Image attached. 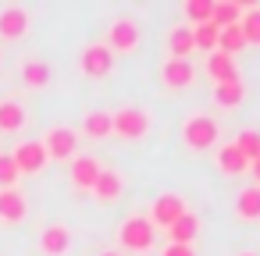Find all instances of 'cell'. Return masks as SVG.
<instances>
[{"mask_svg":"<svg viewBox=\"0 0 260 256\" xmlns=\"http://www.w3.org/2000/svg\"><path fill=\"white\" fill-rule=\"evenodd\" d=\"M217 139H221V128H217V121L210 114H189L182 121V142L189 150H196V153L200 150H214Z\"/></svg>","mask_w":260,"mask_h":256,"instance_id":"1","label":"cell"},{"mask_svg":"<svg viewBox=\"0 0 260 256\" xmlns=\"http://www.w3.org/2000/svg\"><path fill=\"white\" fill-rule=\"evenodd\" d=\"M153 238H157V228H153L146 217H128V221L118 224V242H121V249L143 252V249L153 245Z\"/></svg>","mask_w":260,"mask_h":256,"instance_id":"2","label":"cell"},{"mask_svg":"<svg viewBox=\"0 0 260 256\" xmlns=\"http://www.w3.org/2000/svg\"><path fill=\"white\" fill-rule=\"evenodd\" d=\"M150 132V114L139 111V107H121L111 114V135H121V139H143Z\"/></svg>","mask_w":260,"mask_h":256,"instance_id":"3","label":"cell"},{"mask_svg":"<svg viewBox=\"0 0 260 256\" xmlns=\"http://www.w3.org/2000/svg\"><path fill=\"white\" fill-rule=\"evenodd\" d=\"M79 68H82V75H89V79H107V75L114 71V54H111V47H107V43H89V47L82 50V57H79Z\"/></svg>","mask_w":260,"mask_h":256,"instance_id":"4","label":"cell"},{"mask_svg":"<svg viewBox=\"0 0 260 256\" xmlns=\"http://www.w3.org/2000/svg\"><path fill=\"white\" fill-rule=\"evenodd\" d=\"M40 142H43V150H47L50 160H68V157H75V150H79V135H75V128H68V125H54Z\"/></svg>","mask_w":260,"mask_h":256,"instance_id":"5","label":"cell"},{"mask_svg":"<svg viewBox=\"0 0 260 256\" xmlns=\"http://www.w3.org/2000/svg\"><path fill=\"white\" fill-rule=\"evenodd\" d=\"M11 160H15V167H18V174H40L43 167H47V150H43V142L40 139H25V142H18L15 146V153H11Z\"/></svg>","mask_w":260,"mask_h":256,"instance_id":"6","label":"cell"},{"mask_svg":"<svg viewBox=\"0 0 260 256\" xmlns=\"http://www.w3.org/2000/svg\"><path fill=\"white\" fill-rule=\"evenodd\" d=\"M185 210H189V206H185V199H182L178 192H164V196H157V199H153V206H150V217H146V221H150L153 228H171Z\"/></svg>","mask_w":260,"mask_h":256,"instance_id":"7","label":"cell"},{"mask_svg":"<svg viewBox=\"0 0 260 256\" xmlns=\"http://www.w3.org/2000/svg\"><path fill=\"white\" fill-rule=\"evenodd\" d=\"M107 47H111V54H136L139 50V25L132 18H118L107 32Z\"/></svg>","mask_w":260,"mask_h":256,"instance_id":"8","label":"cell"},{"mask_svg":"<svg viewBox=\"0 0 260 256\" xmlns=\"http://www.w3.org/2000/svg\"><path fill=\"white\" fill-rule=\"evenodd\" d=\"M32 25V15L22 4H8L0 8V40H22Z\"/></svg>","mask_w":260,"mask_h":256,"instance_id":"9","label":"cell"},{"mask_svg":"<svg viewBox=\"0 0 260 256\" xmlns=\"http://www.w3.org/2000/svg\"><path fill=\"white\" fill-rule=\"evenodd\" d=\"M29 217V199L22 189H0V224H22Z\"/></svg>","mask_w":260,"mask_h":256,"instance_id":"10","label":"cell"},{"mask_svg":"<svg viewBox=\"0 0 260 256\" xmlns=\"http://www.w3.org/2000/svg\"><path fill=\"white\" fill-rule=\"evenodd\" d=\"M160 82H164L168 89H189V86L196 82L192 61H175V57H168L164 68H160Z\"/></svg>","mask_w":260,"mask_h":256,"instance_id":"11","label":"cell"},{"mask_svg":"<svg viewBox=\"0 0 260 256\" xmlns=\"http://www.w3.org/2000/svg\"><path fill=\"white\" fill-rule=\"evenodd\" d=\"M203 71H207V79H214L217 86H221V82H239V64H235V57H228V54H221V50L207 54Z\"/></svg>","mask_w":260,"mask_h":256,"instance_id":"12","label":"cell"},{"mask_svg":"<svg viewBox=\"0 0 260 256\" xmlns=\"http://www.w3.org/2000/svg\"><path fill=\"white\" fill-rule=\"evenodd\" d=\"M100 171H104V164H100L96 157H75V160H72V185H75L79 192H93Z\"/></svg>","mask_w":260,"mask_h":256,"instance_id":"13","label":"cell"},{"mask_svg":"<svg viewBox=\"0 0 260 256\" xmlns=\"http://www.w3.org/2000/svg\"><path fill=\"white\" fill-rule=\"evenodd\" d=\"M68 249H72V231H68L64 224L43 228V235H40V252H43V256H64Z\"/></svg>","mask_w":260,"mask_h":256,"instance_id":"14","label":"cell"},{"mask_svg":"<svg viewBox=\"0 0 260 256\" xmlns=\"http://www.w3.org/2000/svg\"><path fill=\"white\" fill-rule=\"evenodd\" d=\"M168 235H171V242H175V245H192V238L200 235V217H196L192 210H185V213L168 228Z\"/></svg>","mask_w":260,"mask_h":256,"instance_id":"15","label":"cell"},{"mask_svg":"<svg viewBox=\"0 0 260 256\" xmlns=\"http://www.w3.org/2000/svg\"><path fill=\"white\" fill-rule=\"evenodd\" d=\"M192 50H196V43H192V25L171 29V36H168V54H171L175 61H189Z\"/></svg>","mask_w":260,"mask_h":256,"instance_id":"16","label":"cell"},{"mask_svg":"<svg viewBox=\"0 0 260 256\" xmlns=\"http://www.w3.org/2000/svg\"><path fill=\"white\" fill-rule=\"evenodd\" d=\"M235 217L239 221H260V185H249L235 196Z\"/></svg>","mask_w":260,"mask_h":256,"instance_id":"17","label":"cell"},{"mask_svg":"<svg viewBox=\"0 0 260 256\" xmlns=\"http://www.w3.org/2000/svg\"><path fill=\"white\" fill-rule=\"evenodd\" d=\"M217 167H221L224 174H232V178H235V174H249V160L235 150V142H228V146L217 150Z\"/></svg>","mask_w":260,"mask_h":256,"instance_id":"18","label":"cell"},{"mask_svg":"<svg viewBox=\"0 0 260 256\" xmlns=\"http://www.w3.org/2000/svg\"><path fill=\"white\" fill-rule=\"evenodd\" d=\"M93 196L100 199V203H114L118 196H121V178H118V171H100V178H96V185H93Z\"/></svg>","mask_w":260,"mask_h":256,"instance_id":"19","label":"cell"},{"mask_svg":"<svg viewBox=\"0 0 260 256\" xmlns=\"http://www.w3.org/2000/svg\"><path fill=\"white\" fill-rule=\"evenodd\" d=\"M22 125H25V107L15 100H4L0 103V132H18Z\"/></svg>","mask_w":260,"mask_h":256,"instance_id":"20","label":"cell"},{"mask_svg":"<svg viewBox=\"0 0 260 256\" xmlns=\"http://www.w3.org/2000/svg\"><path fill=\"white\" fill-rule=\"evenodd\" d=\"M239 18H242V8H239V4H232V0H217L214 11H210V22H214L217 29L239 25Z\"/></svg>","mask_w":260,"mask_h":256,"instance_id":"21","label":"cell"},{"mask_svg":"<svg viewBox=\"0 0 260 256\" xmlns=\"http://www.w3.org/2000/svg\"><path fill=\"white\" fill-rule=\"evenodd\" d=\"M217 36H221V29H217L214 22L192 25V43H196V50H203V54H214V50H217Z\"/></svg>","mask_w":260,"mask_h":256,"instance_id":"22","label":"cell"},{"mask_svg":"<svg viewBox=\"0 0 260 256\" xmlns=\"http://www.w3.org/2000/svg\"><path fill=\"white\" fill-rule=\"evenodd\" d=\"M214 100H217L221 107H239V103L246 100L242 79H239V82H221V86H214Z\"/></svg>","mask_w":260,"mask_h":256,"instance_id":"23","label":"cell"},{"mask_svg":"<svg viewBox=\"0 0 260 256\" xmlns=\"http://www.w3.org/2000/svg\"><path fill=\"white\" fill-rule=\"evenodd\" d=\"M82 132H86L89 139L111 135V114H107V111H89V114L82 118Z\"/></svg>","mask_w":260,"mask_h":256,"instance_id":"24","label":"cell"},{"mask_svg":"<svg viewBox=\"0 0 260 256\" xmlns=\"http://www.w3.org/2000/svg\"><path fill=\"white\" fill-rule=\"evenodd\" d=\"M239 29H242L246 47H260V8H246L239 18Z\"/></svg>","mask_w":260,"mask_h":256,"instance_id":"25","label":"cell"},{"mask_svg":"<svg viewBox=\"0 0 260 256\" xmlns=\"http://www.w3.org/2000/svg\"><path fill=\"white\" fill-rule=\"evenodd\" d=\"M217 50H221V54H228V57L242 54V50H246L242 29H239V25H228V29H221V36H217Z\"/></svg>","mask_w":260,"mask_h":256,"instance_id":"26","label":"cell"},{"mask_svg":"<svg viewBox=\"0 0 260 256\" xmlns=\"http://www.w3.org/2000/svg\"><path fill=\"white\" fill-rule=\"evenodd\" d=\"M22 82L32 86V89H43V86L50 82V64H43V61H25V64H22Z\"/></svg>","mask_w":260,"mask_h":256,"instance_id":"27","label":"cell"},{"mask_svg":"<svg viewBox=\"0 0 260 256\" xmlns=\"http://www.w3.org/2000/svg\"><path fill=\"white\" fill-rule=\"evenodd\" d=\"M235 150H239V153H242V157L253 164V160L260 157V132H256V128L239 132V135H235Z\"/></svg>","mask_w":260,"mask_h":256,"instance_id":"28","label":"cell"},{"mask_svg":"<svg viewBox=\"0 0 260 256\" xmlns=\"http://www.w3.org/2000/svg\"><path fill=\"white\" fill-rule=\"evenodd\" d=\"M18 167L11 160V153H0V189H18Z\"/></svg>","mask_w":260,"mask_h":256,"instance_id":"29","label":"cell"},{"mask_svg":"<svg viewBox=\"0 0 260 256\" xmlns=\"http://www.w3.org/2000/svg\"><path fill=\"white\" fill-rule=\"evenodd\" d=\"M210 11H214V0H189V4H185V15H189L192 25L210 22Z\"/></svg>","mask_w":260,"mask_h":256,"instance_id":"30","label":"cell"},{"mask_svg":"<svg viewBox=\"0 0 260 256\" xmlns=\"http://www.w3.org/2000/svg\"><path fill=\"white\" fill-rule=\"evenodd\" d=\"M160 256H196V252H192V245H175V242H171Z\"/></svg>","mask_w":260,"mask_h":256,"instance_id":"31","label":"cell"},{"mask_svg":"<svg viewBox=\"0 0 260 256\" xmlns=\"http://www.w3.org/2000/svg\"><path fill=\"white\" fill-rule=\"evenodd\" d=\"M249 174H256V181H260V157H256V160L249 164Z\"/></svg>","mask_w":260,"mask_h":256,"instance_id":"32","label":"cell"},{"mask_svg":"<svg viewBox=\"0 0 260 256\" xmlns=\"http://www.w3.org/2000/svg\"><path fill=\"white\" fill-rule=\"evenodd\" d=\"M100 256H125V252H121V249H104Z\"/></svg>","mask_w":260,"mask_h":256,"instance_id":"33","label":"cell"},{"mask_svg":"<svg viewBox=\"0 0 260 256\" xmlns=\"http://www.w3.org/2000/svg\"><path fill=\"white\" fill-rule=\"evenodd\" d=\"M239 256H256V252H239Z\"/></svg>","mask_w":260,"mask_h":256,"instance_id":"34","label":"cell"},{"mask_svg":"<svg viewBox=\"0 0 260 256\" xmlns=\"http://www.w3.org/2000/svg\"><path fill=\"white\" fill-rule=\"evenodd\" d=\"M0 61H4V54H0Z\"/></svg>","mask_w":260,"mask_h":256,"instance_id":"35","label":"cell"}]
</instances>
